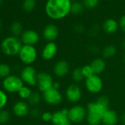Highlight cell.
<instances>
[{
    "label": "cell",
    "instance_id": "obj_26",
    "mask_svg": "<svg viewBox=\"0 0 125 125\" xmlns=\"http://www.w3.org/2000/svg\"><path fill=\"white\" fill-rule=\"evenodd\" d=\"M18 93H19V96L21 99H28L30 98V96H31L32 91H31V89L29 87L24 85Z\"/></svg>",
    "mask_w": 125,
    "mask_h": 125
},
{
    "label": "cell",
    "instance_id": "obj_12",
    "mask_svg": "<svg viewBox=\"0 0 125 125\" xmlns=\"http://www.w3.org/2000/svg\"><path fill=\"white\" fill-rule=\"evenodd\" d=\"M40 39V36L38 33L32 30H28L23 32L21 35V41L24 43V45H30L34 46L36 44Z\"/></svg>",
    "mask_w": 125,
    "mask_h": 125
},
{
    "label": "cell",
    "instance_id": "obj_36",
    "mask_svg": "<svg viewBox=\"0 0 125 125\" xmlns=\"http://www.w3.org/2000/svg\"><path fill=\"white\" fill-rule=\"evenodd\" d=\"M121 122H122L124 124H125V114H124V115L121 116Z\"/></svg>",
    "mask_w": 125,
    "mask_h": 125
},
{
    "label": "cell",
    "instance_id": "obj_3",
    "mask_svg": "<svg viewBox=\"0 0 125 125\" xmlns=\"http://www.w3.org/2000/svg\"><path fill=\"white\" fill-rule=\"evenodd\" d=\"M3 88L10 93L19 92L24 86V82L21 77L15 75H9L3 80Z\"/></svg>",
    "mask_w": 125,
    "mask_h": 125
},
{
    "label": "cell",
    "instance_id": "obj_38",
    "mask_svg": "<svg viewBox=\"0 0 125 125\" xmlns=\"http://www.w3.org/2000/svg\"><path fill=\"white\" fill-rule=\"evenodd\" d=\"M123 45H124V46L125 47V41H124V43H123Z\"/></svg>",
    "mask_w": 125,
    "mask_h": 125
},
{
    "label": "cell",
    "instance_id": "obj_24",
    "mask_svg": "<svg viewBox=\"0 0 125 125\" xmlns=\"http://www.w3.org/2000/svg\"><path fill=\"white\" fill-rule=\"evenodd\" d=\"M10 68L6 63H0V78H6L10 75Z\"/></svg>",
    "mask_w": 125,
    "mask_h": 125
},
{
    "label": "cell",
    "instance_id": "obj_9",
    "mask_svg": "<svg viewBox=\"0 0 125 125\" xmlns=\"http://www.w3.org/2000/svg\"><path fill=\"white\" fill-rule=\"evenodd\" d=\"M37 76L35 69L31 66L24 67L21 73V78L23 82L30 86L37 85Z\"/></svg>",
    "mask_w": 125,
    "mask_h": 125
},
{
    "label": "cell",
    "instance_id": "obj_2",
    "mask_svg": "<svg viewBox=\"0 0 125 125\" xmlns=\"http://www.w3.org/2000/svg\"><path fill=\"white\" fill-rule=\"evenodd\" d=\"M22 47L21 41L16 36L5 38L1 44V48L4 54L8 56L19 54Z\"/></svg>",
    "mask_w": 125,
    "mask_h": 125
},
{
    "label": "cell",
    "instance_id": "obj_19",
    "mask_svg": "<svg viewBox=\"0 0 125 125\" xmlns=\"http://www.w3.org/2000/svg\"><path fill=\"white\" fill-rule=\"evenodd\" d=\"M118 26L119 24L115 19H108L103 24V30L107 34H113L118 30Z\"/></svg>",
    "mask_w": 125,
    "mask_h": 125
},
{
    "label": "cell",
    "instance_id": "obj_39",
    "mask_svg": "<svg viewBox=\"0 0 125 125\" xmlns=\"http://www.w3.org/2000/svg\"><path fill=\"white\" fill-rule=\"evenodd\" d=\"M124 62H125V54H124Z\"/></svg>",
    "mask_w": 125,
    "mask_h": 125
},
{
    "label": "cell",
    "instance_id": "obj_7",
    "mask_svg": "<svg viewBox=\"0 0 125 125\" xmlns=\"http://www.w3.org/2000/svg\"><path fill=\"white\" fill-rule=\"evenodd\" d=\"M54 82L53 77L49 73L42 72L38 74L37 76V85L41 91L43 93L53 88Z\"/></svg>",
    "mask_w": 125,
    "mask_h": 125
},
{
    "label": "cell",
    "instance_id": "obj_21",
    "mask_svg": "<svg viewBox=\"0 0 125 125\" xmlns=\"http://www.w3.org/2000/svg\"><path fill=\"white\" fill-rule=\"evenodd\" d=\"M10 31L14 36H19L23 33V26L19 21H14L10 27Z\"/></svg>",
    "mask_w": 125,
    "mask_h": 125
},
{
    "label": "cell",
    "instance_id": "obj_35",
    "mask_svg": "<svg viewBox=\"0 0 125 125\" xmlns=\"http://www.w3.org/2000/svg\"><path fill=\"white\" fill-rule=\"evenodd\" d=\"M60 87V83H57V82H54V85H53V88H55V89H57V90H59Z\"/></svg>",
    "mask_w": 125,
    "mask_h": 125
},
{
    "label": "cell",
    "instance_id": "obj_31",
    "mask_svg": "<svg viewBox=\"0 0 125 125\" xmlns=\"http://www.w3.org/2000/svg\"><path fill=\"white\" fill-rule=\"evenodd\" d=\"M83 4L85 8L88 9H93L98 5L99 0H83Z\"/></svg>",
    "mask_w": 125,
    "mask_h": 125
},
{
    "label": "cell",
    "instance_id": "obj_30",
    "mask_svg": "<svg viewBox=\"0 0 125 125\" xmlns=\"http://www.w3.org/2000/svg\"><path fill=\"white\" fill-rule=\"evenodd\" d=\"M8 99V98L6 93L2 90H0V110H2L4 107L7 104Z\"/></svg>",
    "mask_w": 125,
    "mask_h": 125
},
{
    "label": "cell",
    "instance_id": "obj_27",
    "mask_svg": "<svg viewBox=\"0 0 125 125\" xmlns=\"http://www.w3.org/2000/svg\"><path fill=\"white\" fill-rule=\"evenodd\" d=\"M28 102L32 105L38 104L41 102V95L38 92H32L31 96L28 99Z\"/></svg>",
    "mask_w": 125,
    "mask_h": 125
},
{
    "label": "cell",
    "instance_id": "obj_32",
    "mask_svg": "<svg viewBox=\"0 0 125 125\" xmlns=\"http://www.w3.org/2000/svg\"><path fill=\"white\" fill-rule=\"evenodd\" d=\"M52 116H53V113H52L51 112H49V111L43 112L41 114V118L45 122H50V121L52 122Z\"/></svg>",
    "mask_w": 125,
    "mask_h": 125
},
{
    "label": "cell",
    "instance_id": "obj_37",
    "mask_svg": "<svg viewBox=\"0 0 125 125\" xmlns=\"http://www.w3.org/2000/svg\"><path fill=\"white\" fill-rule=\"evenodd\" d=\"M1 27H2V21L0 20V29H1Z\"/></svg>",
    "mask_w": 125,
    "mask_h": 125
},
{
    "label": "cell",
    "instance_id": "obj_16",
    "mask_svg": "<svg viewBox=\"0 0 125 125\" xmlns=\"http://www.w3.org/2000/svg\"><path fill=\"white\" fill-rule=\"evenodd\" d=\"M119 117L118 113L113 110L108 109L102 115V124L106 125H115L118 121Z\"/></svg>",
    "mask_w": 125,
    "mask_h": 125
},
{
    "label": "cell",
    "instance_id": "obj_15",
    "mask_svg": "<svg viewBox=\"0 0 125 125\" xmlns=\"http://www.w3.org/2000/svg\"><path fill=\"white\" fill-rule=\"evenodd\" d=\"M57 52V46L54 42H48L43 49L42 51V57L45 60H52Z\"/></svg>",
    "mask_w": 125,
    "mask_h": 125
},
{
    "label": "cell",
    "instance_id": "obj_22",
    "mask_svg": "<svg viewBox=\"0 0 125 125\" xmlns=\"http://www.w3.org/2000/svg\"><path fill=\"white\" fill-rule=\"evenodd\" d=\"M36 6L35 0H24L22 3V8L27 13L32 12Z\"/></svg>",
    "mask_w": 125,
    "mask_h": 125
},
{
    "label": "cell",
    "instance_id": "obj_40",
    "mask_svg": "<svg viewBox=\"0 0 125 125\" xmlns=\"http://www.w3.org/2000/svg\"><path fill=\"white\" fill-rule=\"evenodd\" d=\"M100 125H106V124H101Z\"/></svg>",
    "mask_w": 125,
    "mask_h": 125
},
{
    "label": "cell",
    "instance_id": "obj_28",
    "mask_svg": "<svg viewBox=\"0 0 125 125\" xmlns=\"http://www.w3.org/2000/svg\"><path fill=\"white\" fill-rule=\"evenodd\" d=\"M81 69H82V72H83V74L85 79L90 77L94 74L91 65H85L84 66H83L81 68Z\"/></svg>",
    "mask_w": 125,
    "mask_h": 125
},
{
    "label": "cell",
    "instance_id": "obj_20",
    "mask_svg": "<svg viewBox=\"0 0 125 125\" xmlns=\"http://www.w3.org/2000/svg\"><path fill=\"white\" fill-rule=\"evenodd\" d=\"M116 54V48L113 45L106 46L102 50V56L104 58H110Z\"/></svg>",
    "mask_w": 125,
    "mask_h": 125
},
{
    "label": "cell",
    "instance_id": "obj_25",
    "mask_svg": "<svg viewBox=\"0 0 125 125\" xmlns=\"http://www.w3.org/2000/svg\"><path fill=\"white\" fill-rule=\"evenodd\" d=\"M84 5L83 4H81L78 2H75L72 4L71 8V12L74 14H80L84 10Z\"/></svg>",
    "mask_w": 125,
    "mask_h": 125
},
{
    "label": "cell",
    "instance_id": "obj_10",
    "mask_svg": "<svg viewBox=\"0 0 125 125\" xmlns=\"http://www.w3.org/2000/svg\"><path fill=\"white\" fill-rule=\"evenodd\" d=\"M52 123L53 125H72V121L68 115V110L62 109L53 113Z\"/></svg>",
    "mask_w": 125,
    "mask_h": 125
},
{
    "label": "cell",
    "instance_id": "obj_17",
    "mask_svg": "<svg viewBox=\"0 0 125 125\" xmlns=\"http://www.w3.org/2000/svg\"><path fill=\"white\" fill-rule=\"evenodd\" d=\"M90 65L93 69L94 74L96 75H99L100 74H102L106 68V62L104 60L100 57L95 58L94 60H93Z\"/></svg>",
    "mask_w": 125,
    "mask_h": 125
},
{
    "label": "cell",
    "instance_id": "obj_13",
    "mask_svg": "<svg viewBox=\"0 0 125 125\" xmlns=\"http://www.w3.org/2000/svg\"><path fill=\"white\" fill-rule=\"evenodd\" d=\"M69 71L70 66L69 62L66 60H60L57 62L53 69L54 74L58 77H65L69 74Z\"/></svg>",
    "mask_w": 125,
    "mask_h": 125
},
{
    "label": "cell",
    "instance_id": "obj_14",
    "mask_svg": "<svg viewBox=\"0 0 125 125\" xmlns=\"http://www.w3.org/2000/svg\"><path fill=\"white\" fill-rule=\"evenodd\" d=\"M59 35V30L56 25L49 24H47L43 31V36L45 40L49 42H54V41Z\"/></svg>",
    "mask_w": 125,
    "mask_h": 125
},
{
    "label": "cell",
    "instance_id": "obj_41",
    "mask_svg": "<svg viewBox=\"0 0 125 125\" xmlns=\"http://www.w3.org/2000/svg\"><path fill=\"white\" fill-rule=\"evenodd\" d=\"M1 2H2V0H0V4H1Z\"/></svg>",
    "mask_w": 125,
    "mask_h": 125
},
{
    "label": "cell",
    "instance_id": "obj_11",
    "mask_svg": "<svg viewBox=\"0 0 125 125\" xmlns=\"http://www.w3.org/2000/svg\"><path fill=\"white\" fill-rule=\"evenodd\" d=\"M66 97L70 102H77L82 98V90L77 84L70 85L66 90Z\"/></svg>",
    "mask_w": 125,
    "mask_h": 125
},
{
    "label": "cell",
    "instance_id": "obj_23",
    "mask_svg": "<svg viewBox=\"0 0 125 125\" xmlns=\"http://www.w3.org/2000/svg\"><path fill=\"white\" fill-rule=\"evenodd\" d=\"M84 78L85 77H84V76L83 74L81 68H76L75 69L73 70V72H72V79L76 83L82 82Z\"/></svg>",
    "mask_w": 125,
    "mask_h": 125
},
{
    "label": "cell",
    "instance_id": "obj_18",
    "mask_svg": "<svg viewBox=\"0 0 125 125\" xmlns=\"http://www.w3.org/2000/svg\"><path fill=\"white\" fill-rule=\"evenodd\" d=\"M13 110L14 114L17 116L23 117L29 113V106L26 102L23 101H19L14 104Z\"/></svg>",
    "mask_w": 125,
    "mask_h": 125
},
{
    "label": "cell",
    "instance_id": "obj_1",
    "mask_svg": "<svg viewBox=\"0 0 125 125\" xmlns=\"http://www.w3.org/2000/svg\"><path fill=\"white\" fill-rule=\"evenodd\" d=\"M72 4L71 0H47L45 12L50 19L60 20L71 13Z\"/></svg>",
    "mask_w": 125,
    "mask_h": 125
},
{
    "label": "cell",
    "instance_id": "obj_4",
    "mask_svg": "<svg viewBox=\"0 0 125 125\" xmlns=\"http://www.w3.org/2000/svg\"><path fill=\"white\" fill-rule=\"evenodd\" d=\"M19 54L24 63L30 65L33 63L37 58V50L34 46L23 45Z\"/></svg>",
    "mask_w": 125,
    "mask_h": 125
},
{
    "label": "cell",
    "instance_id": "obj_8",
    "mask_svg": "<svg viewBox=\"0 0 125 125\" xmlns=\"http://www.w3.org/2000/svg\"><path fill=\"white\" fill-rule=\"evenodd\" d=\"M43 99L50 105H58L62 101V95L59 90L52 88L43 93Z\"/></svg>",
    "mask_w": 125,
    "mask_h": 125
},
{
    "label": "cell",
    "instance_id": "obj_6",
    "mask_svg": "<svg viewBox=\"0 0 125 125\" xmlns=\"http://www.w3.org/2000/svg\"><path fill=\"white\" fill-rule=\"evenodd\" d=\"M85 86L87 91L90 93L98 94L102 90L103 82L99 75L94 74L93 76L85 79Z\"/></svg>",
    "mask_w": 125,
    "mask_h": 125
},
{
    "label": "cell",
    "instance_id": "obj_33",
    "mask_svg": "<svg viewBox=\"0 0 125 125\" xmlns=\"http://www.w3.org/2000/svg\"><path fill=\"white\" fill-rule=\"evenodd\" d=\"M119 27L125 33V15L121 16L119 20Z\"/></svg>",
    "mask_w": 125,
    "mask_h": 125
},
{
    "label": "cell",
    "instance_id": "obj_29",
    "mask_svg": "<svg viewBox=\"0 0 125 125\" xmlns=\"http://www.w3.org/2000/svg\"><path fill=\"white\" fill-rule=\"evenodd\" d=\"M10 113L5 110H0V124H5L10 120Z\"/></svg>",
    "mask_w": 125,
    "mask_h": 125
},
{
    "label": "cell",
    "instance_id": "obj_5",
    "mask_svg": "<svg viewBox=\"0 0 125 125\" xmlns=\"http://www.w3.org/2000/svg\"><path fill=\"white\" fill-rule=\"evenodd\" d=\"M68 115L72 123H80L86 118L87 110L82 105H74L68 110Z\"/></svg>",
    "mask_w": 125,
    "mask_h": 125
},
{
    "label": "cell",
    "instance_id": "obj_34",
    "mask_svg": "<svg viewBox=\"0 0 125 125\" xmlns=\"http://www.w3.org/2000/svg\"><path fill=\"white\" fill-rule=\"evenodd\" d=\"M31 115L32 116H33L34 118H38L40 115V111L38 109H33L31 111Z\"/></svg>",
    "mask_w": 125,
    "mask_h": 125
}]
</instances>
